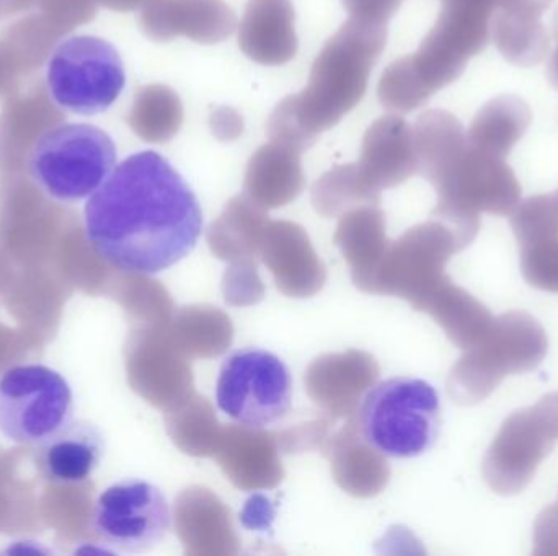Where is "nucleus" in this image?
<instances>
[{
  "instance_id": "10",
  "label": "nucleus",
  "mask_w": 558,
  "mask_h": 556,
  "mask_svg": "<svg viewBox=\"0 0 558 556\" xmlns=\"http://www.w3.org/2000/svg\"><path fill=\"white\" fill-rule=\"evenodd\" d=\"M105 454V437L90 421H69L61 430L33 447L32 460L39 477L54 485L87 482Z\"/></svg>"
},
{
  "instance_id": "3",
  "label": "nucleus",
  "mask_w": 558,
  "mask_h": 556,
  "mask_svg": "<svg viewBox=\"0 0 558 556\" xmlns=\"http://www.w3.org/2000/svg\"><path fill=\"white\" fill-rule=\"evenodd\" d=\"M117 166V146L100 127L65 123L46 131L29 153V175L59 202L90 198Z\"/></svg>"
},
{
  "instance_id": "11",
  "label": "nucleus",
  "mask_w": 558,
  "mask_h": 556,
  "mask_svg": "<svg viewBox=\"0 0 558 556\" xmlns=\"http://www.w3.org/2000/svg\"><path fill=\"white\" fill-rule=\"evenodd\" d=\"M521 250V270L531 286L558 293V238L544 235L526 242Z\"/></svg>"
},
{
  "instance_id": "4",
  "label": "nucleus",
  "mask_w": 558,
  "mask_h": 556,
  "mask_svg": "<svg viewBox=\"0 0 558 556\" xmlns=\"http://www.w3.org/2000/svg\"><path fill=\"white\" fill-rule=\"evenodd\" d=\"M46 85L62 110L95 116L113 107L126 87V72L118 49L98 36L62 39L46 65Z\"/></svg>"
},
{
  "instance_id": "12",
  "label": "nucleus",
  "mask_w": 558,
  "mask_h": 556,
  "mask_svg": "<svg viewBox=\"0 0 558 556\" xmlns=\"http://www.w3.org/2000/svg\"><path fill=\"white\" fill-rule=\"evenodd\" d=\"M557 508H558V505H557Z\"/></svg>"
},
{
  "instance_id": "1",
  "label": "nucleus",
  "mask_w": 558,
  "mask_h": 556,
  "mask_svg": "<svg viewBox=\"0 0 558 556\" xmlns=\"http://www.w3.org/2000/svg\"><path fill=\"white\" fill-rule=\"evenodd\" d=\"M85 237L114 270L159 274L189 257L203 235V211L172 163L154 152L133 153L87 198Z\"/></svg>"
},
{
  "instance_id": "6",
  "label": "nucleus",
  "mask_w": 558,
  "mask_h": 556,
  "mask_svg": "<svg viewBox=\"0 0 558 556\" xmlns=\"http://www.w3.org/2000/svg\"><path fill=\"white\" fill-rule=\"evenodd\" d=\"M71 385L54 369L16 366L0 378V433L22 446H38L72 421Z\"/></svg>"
},
{
  "instance_id": "9",
  "label": "nucleus",
  "mask_w": 558,
  "mask_h": 556,
  "mask_svg": "<svg viewBox=\"0 0 558 556\" xmlns=\"http://www.w3.org/2000/svg\"><path fill=\"white\" fill-rule=\"evenodd\" d=\"M474 355L478 379L477 400H484L507 375L524 374L543 362L549 342L536 319L524 312L495 317Z\"/></svg>"
},
{
  "instance_id": "8",
  "label": "nucleus",
  "mask_w": 558,
  "mask_h": 556,
  "mask_svg": "<svg viewBox=\"0 0 558 556\" xmlns=\"http://www.w3.org/2000/svg\"><path fill=\"white\" fill-rule=\"evenodd\" d=\"M172 528V511L159 486L126 479L108 486L95 503L92 529L108 547L143 554L159 545Z\"/></svg>"
},
{
  "instance_id": "2",
  "label": "nucleus",
  "mask_w": 558,
  "mask_h": 556,
  "mask_svg": "<svg viewBox=\"0 0 558 556\" xmlns=\"http://www.w3.org/2000/svg\"><path fill=\"white\" fill-rule=\"evenodd\" d=\"M441 430V400L429 382L390 378L374 385L360 408L364 443L390 459L428 453Z\"/></svg>"
},
{
  "instance_id": "7",
  "label": "nucleus",
  "mask_w": 558,
  "mask_h": 556,
  "mask_svg": "<svg viewBox=\"0 0 558 556\" xmlns=\"http://www.w3.org/2000/svg\"><path fill=\"white\" fill-rule=\"evenodd\" d=\"M558 441V394L511 415L485 459V480L500 495L523 492Z\"/></svg>"
},
{
  "instance_id": "5",
  "label": "nucleus",
  "mask_w": 558,
  "mask_h": 556,
  "mask_svg": "<svg viewBox=\"0 0 558 556\" xmlns=\"http://www.w3.org/2000/svg\"><path fill=\"white\" fill-rule=\"evenodd\" d=\"M292 404L288 366L264 348H241L222 361L216 384L219 411L252 431L274 427Z\"/></svg>"
}]
</instances>
